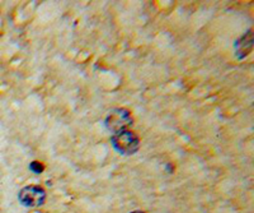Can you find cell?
Returning a JSON list of instances; mask_svg holds the SVG:
<instances>
[{
	"mask_svg": "<svg viewBox=\"0 0 254 213\" xmlns=\"http://www.w3.org/2000/svg\"><path fill=\"white\" fill-rule=\"evenodd\" d=\"M111 143L116 151L125 156H131L139 151L140 138L135 131L127 129V130L120 131L111 138Z\"/></svg>",
	"mask_w": 254,
	"mask_h": 213,
	"instance_id": "obj_1",
	"label": "cell"
},
{
	"mask_svg": "<svg viewBox=\"0 0 254 213\" xmlns=\"http://www.w3.org/2000/svg\"><path fill=\"white\" fill-rule=\"evenodd\" d=\"M131 213H145V212H142V211H133V212Z\"/></svg>",
	"mask_w": 254,
	"mask_h": 213,
	"instance_id": "obj_6",
	"label": "cell"
},
{
	"mask_svg": "<svg viewBox=\"0 0 254 213\" xmlns=\"http://www.w3.org/2000/svg\"><path fill=\"white\" fill-rule=\"evenodd\" d=\"M18 201L26 208H37L46 201V192L38 185H28L20 189L18 193Z\"/></svg>",
	"mask_w": 254,
	"mask_h": 213,
	"instance_id": "obj_3",
	"label": "cell"
},
{
	"mask_svg": "<svg viewBox=\"0 0 254 213\" xmlns=\"http://www.w3.org/2000/svg\"><path fill=\"white\" fill-rule=\"evenodd\" d=\"M252 49H253V31L249 29L248 32L244 33L242 37L235 42V54H237L238 59H244L251 54Z\"/></svg>",
	"mask_w": 254,
	"mask_h": 213,
	"instance_id": "obj_4",
	"label": "cell"
},
{
	"mask_svg": "<svg viewBox=\"0 0 254 213\" xmlns=\"http://www.w3.org/2000/svg\"><path fill=\"white\" fill-rule=\"evenodd\" d=\"M29 169L33 172H36V174H41V172L45 170V167L44 165L41 164V162H38V161H33V162H31V165H29Z\"/></svg>",
	"mask_w": 254,
	"mask_h": 213,
	"instance_id": "obj_5",
	"label": "cell"
},
{
	"mask_svg": "<svg viewBox=\"0 0 254 213\" xmlns=\"http://www.w3.org/2000/svg\"><path fill=\"white\" fill-rule=\"evenodd\" d=\"M133 124V117L130 110L127 108H115L107 115L104 120V125L113 134H117L120 131L127 130Z\"/></svg>",
	"mask_w": 254,
	"mask_h": 213,
	"instance_id": "obj_2",
	"label": "cell"
}]
</instances>
